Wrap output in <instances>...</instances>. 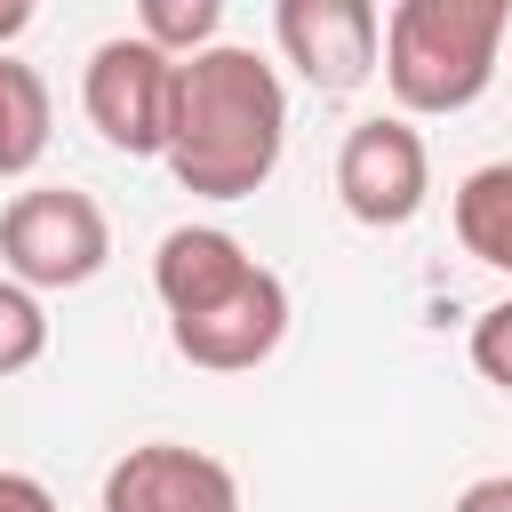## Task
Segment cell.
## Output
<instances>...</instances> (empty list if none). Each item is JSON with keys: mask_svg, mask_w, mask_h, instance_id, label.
<instances>
[{"mask_svg": "<svg viewBox=\"0 0 512 512\" xmlns=\"http://www.w3.org/2000/svg\"><path fill=\"white\" fill-rule=\"evenodd\" d=\"M288 152V88L256 48H200L176 64V112H168V176L192 200H248L272 184Z\"/></svg>", "mask_w": 512, "mask_h": 512, "instance_id": "6da1fadb", "label": "cell"}, {"mask_svg": "<svg viewBox=\"0 0 512 512\" xmlns=\"http://www.w3.org/2000/svg\"><path fill=\"white\" fill-rule=\"evenodd\" d=\"M512 8L504 0H400L384 16V88L400 120H448L472 112L504 64Z\"/></svg>", "mask_w": 512, "mask_h": 512, "instance_id": "7a4b0ae2", "label": "cell"}, {"mask_svg": "<svg viewBox=\"0 0 512 512\" xmlns=\"http://www.w3.org/2000/svg\"><path fill=\"white\" fill-rule=\"evenodd\" d=\"M112 264V216L80 184H32L0 208V272L32 296L88 288Z\"/></svg>", "mask_w": 512, "mask_h": 512, "instance_id": "3957f363", "label": "cell"}, {"mask_svg": "<svg viewBox=\"0 0 512 512\" xmlns=\"http://www.w3.org/2000/svg\"><path fill=\"white\" fill-rule=\"evenodd\" d=\"M80 112L88 128L128 152V160H160L168 152V112H176V64L160 48H144L136 32H112L88 48V72H80Z\"/></svg>", "mask_w": 512, "mask_h": 512, "instance_id": "277c9868", "label": "cell"}, {"mask_svg": "<svg viewBox=\"0 0 512 512\" xmlns=\"http://www.w3.org/2000/svg\"><path fill=\"white\" fill-rule=\"evenodd\" d=\"M336 200H344V216L368 224V232L416 224V208L432 200V152H424V136H416L400 112L352 120L344 144H336Z\"/></svg>", "mask_w": 512, "mask_h": 512, "instance_id": "5b68a950", "label": "cell"}, {"mask_svg": "<svg viewBox=\"0 0 512 512\" xmlns=\"http://www.w3.org/2000/svg\"><path fill=\"white\" fill-rule=\"evenodd\" d=\"M272 40L320 96H344V88H360L376 72L384 16H376V0H280L272 8Z\"/></svg>", "mask_w": 512, "mask_h": 512, "instance_id": "8992f818", "label": "cell"}, {"mask_svg": "<svg viewBox=\"0 0 512 512\" xmlns=\"http://www.w3.org/2000/svg\"><path fill=\"white\" fill-rule=\"evenodd\" d=\"M96 512H240V480L224 456L184 440H144L104 472Z\"/></svg>", "mask_w": 512, "mask_h": 512, "instance_id": "52a82bcc", "label": "cell"}, {"mask_svg": "<svg viewBox=\"0 0 512 512\" xmlns=\"http://www.w3.org/2000/svg\"><path fill=\"white\" fill-rule=\"evenodd\" d=\"M256 272H264V264H256L224 224H176V232L160 240V256H152V296H160L168 328H192V320L224 312Z\"/></svg>", "mask_w": 512, "mask_h": 512, "instance_id": "ba28073f", "label": "cell"}, {"mask_svg": "<svg viewBox=\"0 0 512 512\" xmlns=\"http://www.w3.org/2000/svg\"><path fill=\"white\" fill-rule=\"evenodd\" d=\"M280 336H288V288H280L272 264H264L224 312H208V320H192V328H168V344H176L192 368H208V376H248V368H264V360L280 352Z\"/></svg>", "mask_w": 512, "mask_h": 512, "instance_id": "9c48e42d", "label": "cell"}, {"mask_svg": "<svg viewBox=\"0 0 512 512\" xmlns=\"http://www.w3.org/2000/svg\"><path fill=\"white\" fill-rule=\"evenodd\" d=\"M456 240L488 272H512V160H488L456 184Z\"/></svg>", "mask_w": 512, "mask_h": 512, "instance_id": "30bf717a", "label": "cell"}, {"mask_svg": "<svg viewBox=\"0 0 512 512\" xmlns=\"http://www.w3.org/2000/svg\"><path fill=\"white\" fill-rule=\"evenodd\" d=\"M48 152V80L24 56H0V184Z\"/></svg>", "mask_w": 512, "mask_h": 512, "instance_id": "8fae6325", "label": "cell"}, {"mask_svg": "<svg viewBox=\"0 0 512 512\" xmlns=\"http://www.w3.org/2000/svg\"><path fill=\"white\" fill-rule=\"evenodd\" d=\"M216 24H224V0H144V8H136V40L160 48L168 64L216 48Z\"/></svg>", "mask_w": 512, "mask_h": 512, "instance_id": "7c38bea8", "label": "cell"}, {"mask_svg": "<svg viewBox=\"0 0 512 512\" xmlns=\"http://www.w3.org/2000/svg\"><path fill=\"white\" fill-rule=\"evenodd\" d=\"M40 352H48V312H40V296L0 272V376H24Z\"/></svg>", "mask_w": 512, "mask_h": 512, "instance_id": "4fadbf2b", "label": "cell"}, {"mask_svg": "<svg viewBox=\"0 0 512 512\" xmlns=\"http://www.w3.org/2000/svg\"><path fill=\"white\" fill-rule=\"evenodd\" d=\"M472 368H480L496 392H512V296L472 320Z\"/></svg>", "mask_w": 512, "mask_h": 512, "instance_id": "5bb4252c", "label": "cell"}, {"mask_svg": "<svg viewBox=\"0 0 512 512\" xmlns=\"http://www.w3.org/2000/svg\"><path fill=\"white\" fill-rule=\"evenodd\" d=\"M0 512H64V504L48 496V480H32V472H0Z\"/></svg>", "mask_w": 512, "mask_h": 512, "instance_id": "9a60e30c", "label": "cell"}, {"mask_svg": "<svg viewBox=\"0 0 512 512\" xmlns=\"http://www.w3.org/2000/svg\"><path fill=\"white\" fill-rule=\"evenodd\" d=\"M448 512H512V472H488V480H472Z\"/></svg>", "mask_w": 512, "mask_h": 512, "instance_id": "2e32d148", "label": "cell"}, {"mask_svg": "<svg viewBox=\"0 0 512 512\" xmlns=\"http://www.w3.org/2000/svg\"><path fill=\"white\" fill-rule=\"evenodd\" d=\"M16 32H32V0H0V56H8Z\"/></svg>", "mask_w": 512, "mask_h": 512, "instance_id": "e0dca14e", "label": "cell"}]
</instances>
